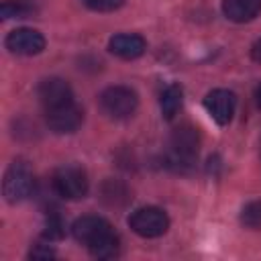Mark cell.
Wrapping results in <instances>:
<instances>
[{
    "mask_svg": "<svg viewBox=\"0 0 261 261\" xmlns=\"http://www.w3.org/2000/svg\"><path fill=\"white\" fill-rule=\"evenodd\" d=\"M71 234L75 237V241L86 245L90 253L98 259H112L118 255V249H120L118 237L112 224L102 216L88 214L77 218L71 224Z\"/></svg>",
    "mask_w": 261,
    "mask_h": 261,
    "instance_id": "obj_1",
    "label": "cell"
},
{
    "mask_svg": "<svg viewBox=\"0 0 261 261\" xmlns=\"http://www.w3.org/2000/svg\"><path fill=\"white\" fill-rule=\"evenodd\" d=\"M200 151L198 130L190 124H181L171 133L169 139V163L173 167H190Z\"/></svg>",
    "mask_w": 261,
    "mask_h": 261,
    "instance_id": "obj_2",
    "label": "cell"
},
{
    "mask_svg": "<svg viewBox=\"0 0 261 261\" xmlns=\"http://www.w3.org/2000/svg\"><path fill=\"white\" fill-rule=\"evenodd\" d=\"M35 192V175L31 171V167L24 161H14L2 179V194L6 198V202L16 204L22 202L27 198H31Z\"/></svg>",
    "mask_w": 261,
    "mask_h": 261,
    "instance_id": "obj_3",
    "label": "cell"
},
{
    "mask_svg": "<svg viewBox=\"0 0 261 261\" xmlns=\"http://www.w3.org/2000/svg\"><path fill=\"white\" fill-rule=\"evenodd\" d=\"M51 184H53L55 194L65 200H80L90 190L88 173L80 165H73V163L57 167L51 177Z\"/></svg>",
    "mask_w": 261,
    "mask_h": 261,
    "instance_id": "obj_4",
    "label": "cell"
},
{
    "mask_svg": "<svg viewBox=\"0 0 261 261\" xmlns=\"http://www.w3.org/2000/svg\"><path fill=\"white\" fill-rule=\"evenodd\" d=\"M128 226L143 239H155L167 232L169 216L157 206H143L128 216Z\"/></svg>",
    "mask_w": 261,
    "mask_h": 261,
    "instance_id": "obj_5",
    "label": "cell"
},
{
    "mask_svg": "<svg viewBox=\"0 0 261 261\" xmlns=\"http://www.w3.org/2000/svg\"><path fill=\"white\" fill-rule=\"evenodd\" d=\"M100 108L110 118H128L139 106L137 92L128 86H110L100 94Z\"/></svg>",
    "mask_w": 261,
    "mask_h": 261,
    "instance_id": "obj_6",
    "label": "cell"
},
{
    "mask_svg": "<svg viewBox=\"0 0 261 261\" xmlns=\"http://www.w3.org/2000/svg\"><path fill=\"white\" fill-rule=\"evenodd\" d=\"M204 108L210 114V118L216 124H228L234 116V108H237V96L230 90L224 88H216L212 92L206 94L204 98Z\"/></svg>",
    "mask_w": 261,
    "mask_h": 261,
    "instance_id": "obj_7",
    "label": "cell"
},
{
    "mask_svg": "<svg viewBox=\"0 0 261 261\" xmlns=\"http://www.w3.org/2000/svg\"><path fill=\"white\" fill-rule=\"evenodd\" d=\"M6 49L14 55H39L45 49V37L29 27H20L8 33L6 37Z\"/></svg>",
    "mask_w": 261,
    "mask_h": 261,
    "instance_id": "obj_8",
    "label": "cell"
},
{
    "mask_svg": "<svg viewBox=\"0 0 261 261\" xmlns=\"http://www.w3.org/2000/svg\"><path fill=\"white\" fill-rule=\"evenodd\" d=\"M37 96H39V102L43 104L45 110L59 108V106H65V104L73 102L71 86L65 80H61V77H47V80H43L39 84V88H37Z\"/></svg>",
    "mask_w": 261,
    "mask_h": 261,
    "instance_id": "obj_9",
    "label": "cell"
},
{
    "mask_svg": "<svg viewBox=\"0 0 261 261\" xmlns=\"http://www.w3.org/2000/svg\"><path fill=\"white\" fill-rule=\"evenodd\" d=\"M45 118H47V124L53 133L69 135V133H75L80 128V124L84 120V112L75 102H71V104L59 106V108L45 110Z\"/></svg>",
    "mask_w": 261,
    "mask_h": 261,
    "instance_id": "obj_10",
    "label": "cell"
},
{
    "mask_svg": "<svg viewBox=\"0 0 261 261\" xmlns=\"http://www.w3.org/2000/svg\"><path fill=\"white\" fill-rule=\"evenodd\" d=\"M108 49H110V53H114L120 59H137L145 53L147 41L137 33H118V35L110 37Z\"/></svg>",
    "mask_w": 261,
    "mask_h": 261,
    "instance_id": "obj_11",
    "label": "cell"
},
{
    "mask_svg": "<svg viewBox=\"0 0 261 261\" xmlns=\"http://www.w3.org/2000/svg\"><path fill=\"white\" fill-rule=\"evenodd\" d=\"M222 12L232 22H249L261 12V0H222Z\"/></svg>",
    "mask_w": 261,
    "mask_h": 261,
    "instance_id": "obj_12",
    "label": "cell"
},
{
    "mask_svg": "<svg viewBox=\"0 0 261 261\" xmlns=\"http://www.w3.org/2000/svg\"><path fill=\"white\" fill-rule=\"evenodd\" d=\"M181 100H184V90H181V86H177V84H169V86L161 92L159 106H161V114H163L165 120L175 118V114H177L179 108H181Z\"/></svg>",
    "mask_w": 261,
    "mask_h": 261,
    "instance_id": "obj_13",
    "label": "cell"
},
{
    "mask_svg": "<svg viewBox=\"0 0 261 261\" xmlns=\"http://www.w3.org/2000/svg\"><path fill=\"white\" fill-rule=\"evenodd\" d=\"M37 10L35 0H4L0 6L2 18H27Z\"/></svg>",
    "mask_w": 261,
    "mask_h": 261,
    "instance_id": "obj_14",
    "label": "cell"
},
{
    "mask_svg": "<svg viewBox=\"0 0 261 261\" xmlns=\"http://www.w3.org/2000/svg\"><path fill=\"white\" fill-rule=\"evenodd\" d=\"M102 198H104V202L108 206H122V204L128 202L130 194H128V190H126L124 184H120L116 179H108L102 186Z\"/></svg>",
    "mask_w": 261,
    "mask_h": 261,
    "instance_id": "obj_15",
    "label": "cell"
},
{
    "mask_svg": "<svg viewBox=\"0 0 261 261\" xmlns=\"http://www.w3.org/2000/svg\"><path fill=\"white\" fill-rule=\"evenodd\" d=\"M241 222L247 228L261 230V200H253L241 210Z\"/></svg>",
    "mask_w": 261,
    "mask_h": 261,
    "instance_id": "obj_16",
    "label": "cell"
},
{
    "mask_svg": "<svg viewBox=\"0 0 261 261\" xmlns=\"http://www.w3.org/2000/svg\"><path fill=\"white\" fill-rule=\"evenodd\" d=\"M65 234V224L61 220L59 214H49L45 220V230H43V239L45 241H59Z\"/></svg>",
    "mask_w": 261,
    "mask_h": 261,
    "instance_id": "obj_17",
    "label": "cell"
},
{
    "mask_svg": "<svg viewBox=\"0 0 261 261\" xmlns=\"http://www.w3.org/2000/svg\"><path fill=\"white\" fill-rule=\"evenodd\" d=\"M88 8L92 10H98V12H110V10H116L124 4V0H82Z\"/></svg>",
    "mask_w": 261,
    "mask_h": 261,
    "instance_id": "obj_18",
    "label": "cell"
},
{
    "mask_svg": "<svg viewBox=\"0 0 261 261\" xmlns=\"http://www.w3.org/2000/svg\"><path fill=\"white\" fill-rule=\"evenodd\" d=\"M29 257H31V259H51V257H55V249H53L51 245L39 243V245H35V247L31 249Z\"/></svg>",
    "mask_w": 261,
    "mask_h": 261,
    "instance_id": "obj_19",
    "label": "cell"
},
{
    "mask_svg": "<svg viewBox=\"0 0 261 261\" xmlns=\"http://www.w3.org/2000/svg\"><path fill=\"white\" fill-rule=\"evenodd\" d=\"M251 57H253L257 63H261V37L253 43V47H251Z\"/></svg>",
    "mask_w": 261,
    "mask_h": 261,
    "instance_id": "obj_20",
    "label": "cell"
},
{
    "mask_svg": "<svg viewBox=\"0 0 261 261\" xmlns=\"http://www.w3.org/2000/svg\"><path fill=\"white\" fill-rule=\"evenodd\" d=\"M255 100H257V106L261 108V84L255 88Z\"/></svg>",
    "mask_w": 261,
    "mask_h": 261,
    "instance_id": "obj_21",
    "label": "cell"
}]
</instances>
